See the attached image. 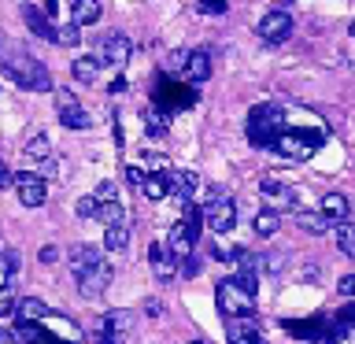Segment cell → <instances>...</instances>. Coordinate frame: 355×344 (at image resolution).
<instances>
[{
	"label": "cell",
	"mask_w": 355,
	"mask_h": 344,
	"mask_svg": "<svg viewBox=\"0 0 355 344\" xmlns=\"http://www.w3.org/2000/svg\"><path fill=\"white\" fill-rule=\"evenodd\" d=\"M0 71H4L19 89H30V93H52V74L37 55H30L22 44L8 41L0 33Z\"/></svg>",
	"instance_id": "1"
},
{
	"label": "cell",
	"mask_w": 355,
	"mask_h": 344,
	"mask_svg": "<svg viewBox=\"0 0 355 344\" xmlns=\"http://www.w3.org/2000/svg\"><path fill=\"white\" fill-rule=\"evenodd\" d=\"M288 126V111L285 104H255L248 111V141L255 144V148H274V141L285 133Z\"/></svg>",
	"instance_id": "2"
},
{
	"label": "cell",
	"mask_w": 355,
	"mask_h": 344,
	"mask_svg": "<svg viewBox=\"0 0 355 344\" xmlns=\"http://www.w3.org/2000/svg\"><path fill=\"white\" fill-rule=\"evenodd\" d=\"M322 141H326V130H304V126H285V133L274 141V155H282V160H288V163H304V160H311L318 148H322Z\"/></svg>",
	"instance_id": "3"
},
{
	"label": "cell",
	"mask_w": 355,
	"mask_h": 344,
	"mask_svg": "<svg viewBox=\"0 0 355 344\" xmlns=\"http://www.w3.org/2000/svg\"><path fill=\"white\" fill-rule=\"evenodd\" d=\"M215 304H218V311H222L226 318H252V311H255V293L241 282L237 274H233V277H226V282H218V289H215Z\"/></svg>",
	"instance_id": "4"
},
{
	"label": "cell",
	"mask_w": 355,
	"mask_h": 344,
	"mask_svg": "<svg viewBox=\"0 0 355 344\" xmlns=\"http://www.w3.org/2000/svg\"><path fill=\"white\" fill-rule=\"evenodd\" d=\"M204 226L215 233V237H222V233H230L233 226H237V204H233L230 196L215 193L204 204Z\"/></svg>",
	"instance_id": "5"
},
{
	"label": "cell",
	"mask_w": 355,
	"mask_h": 344,
	"mask_svg": "<svg viewBox=\"0 0 355 344\" xmlns=\"http://www.w3.org/2000/svg\"><path fill=\"white\" fill-rule=\"evenodd\" d=\"M96 55H100V63H107V67H126L130 55H133V41L122 30H111L96 41Z\"/></svg>",
	"instance_id": "6"
},
{
	"label": "cell",
	"mask_w": 355,
	"mask_h": 344,
	"mask_svg": "<svg viewBox=\"0 0 355 344\" xmlns=\"http://www.w3.org/2000/svg\"><path fill=\"white\" fill-rule=\"evenodd\" d=\"M55 111H60V122L67 130H89L93 126L89 111L78 104V96L71 93V89H55Z\"/></svg>",
	"instance_id": "7"
},
{
	"label": "cell",
	"mask_w": 355,
	"mask_h": 344,
	"mask_svg": "<svg viewBox=\"0 0 355 344\" xmlns=\"http://www.w3.org/2000/svg\"><path fill=\"white\" fill-rule=\"evenodd\" d=\"M255 33H259L263 41H270V44H282V41L293 37V15H288L285 8L266 11V15L259 19V26H255Z\"/></svg>",
	"instance_id": "8"
},
{
	"label": "cell",
	"mask_w": 355,
	"mask_h": 344,
	"mask_svg": "<svg viewBox=\"0 0 355 344\" xmlns=\"http://www.w3.org/2000/svg\"><path fill=\"white\" fill-rule=\"evenodd\" d=\"M15 193H19V204H22V207H41L44 200H49V185H44L41 174L19 171V174H15Z\"/></svg>",
	"instance_id": "9"
},
{
	"label": "cell",
	"mask_w": 355,
	"mask_h": 344,
	"mask_svg": "<svg viewBox=\"0 0 355 344\" xmlns=\"http://www.w3.org/2000/svg\"><path fill=\"white\" fill-rule=\"evenodd\" d=\"M111 277H115V270H111V263H96L93 270L78 274V293H82L85 300L104 296V293H107V285H111Z\"/></svg>",
	"instance_id": "10"
},
{
	"label": "cell",
	"mask_w": 355,
	"mask_h": 344,
	"mask_svg": "<svg viewBox=\"0 0 355 344\" xmlns=\"http://www.w3.org/2000/svg\"><path fill=\"white\" fill-rule=\"evenodd\" d=\"M148 259H152V270H155V277L159 282H174V274L182 270V259L171 252V244L166 241H155L152 248H148Z\"/></svg>",
	"instance_id": "11"
},
{
	"label": "cell",
	"mask_w": 355,
	"mask_h": 344,
	"mask_svg": "<svg viewBox=\"0 0 355 344\" xmlns=\"http://www.w3.org/2000/svg\"><path fill=\"white\" fill-rule=\"evenodd\" d=\"M259 193L270 200L274 211H296V189L285 185V182H277L274 174H266L263 182H259Z\"/></svg>",
	"instance_id": "12"
},
{
	"label": "cell",
	"mask_w": 355,
	"mask_h": 344,
	"mask_svg": "<svg viewBox=\"0 0 355 344\" xmlns=\"http://www.w3.org/2000/svg\"><path fill=\"white\" fill-rule=\"evenodd\" d=\"M155 100H159V108L171 115V111H182V108H193L196 104V93L193 85H174V82H163L159 93H155Z\"/></svg>",
	"instance_id": "13"
},
{
	"label": "cell",
	"mask_w": 355,
	"mask_h": 344,
	"mask_svg": "<svg viewBox=\"0 0 355 344\" xmlns=\"http://www.w3.org/2000/svg\"><path fill=\"white\" fill-rule=\"evenodd\" d=\"M182 78H185L189 85H200V82H207V78H211V55H207L204 49H193V52H189V63H185Z\"/></svg>",
	"instance_id": "14"
},
{
	"label": "cell",
	"mask_w": 355,
	"mask_h": 344,
	"mask_svg": "<svg viewBox=\"0 0 355 344\" xmlns=\"http://www.w3.org/2000/svg\"><path fill=\"white\" fill-rule=\"evenodd\" d=\"M166 244H171V252L178 255V259H185V255H193V248H196V237H193V230L185 226L182 218L171 226V233H166Z\"/></svg>",
	"instance_id": "15"
},
{
	"label": "cell",
	"mask_w": 355,
	"mask_h": 344,
	"mask_svg": "<svg viewBox=\"0 0 355 344\" xmlns=\"http://www.w3.org/2000/svg\"><path fill=\"white\" fill-rule=\"evenodd\" d=\"M96 263H104V255H100L96 244H74V248H71V270H74V277L85 274V270H93Z\"/></svg>",
	"instance_id": "16"
},
{
	"label": "cell",
	"mask_w": 355,
	"mask_h": 344,
	"mask_svg": "<svg viewBox=\"0 0 355 344\" xmlns=\"http://www.w3.org/2000/svg\"><path fill=\"white\" fill-rule=\"evenodd\" d=\"M141 193L148 196V200H163V196H171V193H174V174H171V171H152L148 178H144Z\"/></svg>",
	"instance_id": "17"
},
{
	"label": "cell",
	"mask_w": 355,
	"mask_h": 344,
	"mask_svg": "<svg viewBox=\"0 0 355 344\" xmlns=\"http://www.w3.org/2000/svg\"><path fill=\"white\" fill-rule=\"evenodd\" d=\"M22 19H26V26L37 33V37H44V41H52L55 44V26H52V19L44 15L41 8H33V4H22Z\"/></svg>",
	"instance_id": "18"
},
{
	"label": "cell",
	"mask_w": 355,
	"mask_h": 344,
	"mask_svg": "<svg viewBox=\"0 0 355 344\" xmlns=\"http://www.w3.org/2000/svg\"><path fill=\"white\" fill-rule=\"evenodd\" d=\"M52 311L44 307V300H37V296H22L19 304H15V318L19 322H44Z\"/></svg>",
	"instance_id": "19"
},
{
	"label": "cell",
	"mask_w": 355,
	"mask_h": 344,
	"mask_svg": "<svg viewBox=\"0 0 355 344\" xmlns=\"http://www.w3.org/2000/svg\"><path fill=\"white\" fill-rule=\"evenodd\" d=\"M100 0H74L71 4V22L74 26H93V22H100Z\"/></svg>",
	"instance_id": "20"
},
{
	"label": "cell",
	"mask_w": 355,
	"mask_h": 344,
	"mask_svg": "<svg viewBox=\"0 0 355 344\" xmlns=\"http://www.w3.org/2000/svg\"><path fill=\"white\" fill-rule=\"evenodd\" d=\"M318 211L326 218H333V222H344V218H348V211H352V204H348V196H344V193H326V196H322V204H318Z\"/></svg>",
	"instance_id": "21"
},
{
	"label": "cell",
	"mask_w": 355,
	"mask_h": 344,
	"mask_svg": "<svg viewBox=\"0 0 355 344\" xmlns=\"http://www.w3.org/2000/svg\"><path fill=\"white\" fill-rule=\"evenodd\" d=\"M71 74H74L82 85H93L96 74H100V55H78V60L71 63Z\"/></svg>",
	"instance_id": "22"
},
{
	"label": "cell",
	"mask_w": 355,
	"mask_h": 344,
	"mask_svg": "<svg viewBox=\"0 0 355 344\" xmlns=\"http://www.w3.org/2000/svg\"><path fill=\"white\" fill-rule=\"evenodd\" d=\"M196 189H200V174H196V171H178V174H174V193H171V196H178L182 204H189Z\"/></svg>",
	"instance_id": "23"
},
{
	"label": "cell",
	"mask_w": 355,
	"mask_h": 344,
	"mask_svg": "<svg viewBox=\"0 0 355 344\" xmlns=\"http://www.w3.org/2000/svg\"><path fill=\"white\" fill-rule=\"evenodd\" d=\"M252 230L259 233V237H274V233L282 230V211H274V207H263L259 215H255Z\"/></svg>",
	"instance_id": "24"
},
{
	"label": "cell",
	"mask_w": 355,
	"mask_h": 344,
	"mask_svg": "<svg viewBox=\"0 0 355 344\" xmlns=\"http://www.w3.org/2000/svg\"><path fill=\"white\" fill-rule=\"evenodd\" d=\"M230 344H266V341H263V333L255 329V326H248V322H241V318H233Z\"/></svg>",
	"instance_id": "25"
},
{
	"label": "cell",
	"mask_w": 355,
	"mask_h": 344,
	"mask_svg": "<svg viewBox=\"0 0 355 344\" xmlns=\"http://www.w3.org/2000/svg\"><path fill=\"white\" fill-rule=\"evenodd\" d=\"M96 222H104V230L107 226H122V222H126V207H122L119 200H107V204H100Z\"/></svg>",
	"instance_id": "26"
},
{
	"label": "cell",
	"mask_w": 355,
	"mask_h": 344,
	"mask_svg": "<svg viewBox=\"0 0 355 344\" xmlns=\"http://www.w3.org/2000/svg\"><path fill=\"white\" fill-rule=\"evenodd\" d=\"M126 244H130V226H126V222L104 230V248L107 252H126Z\"/></svg>",
	"instance_id": "27"
},
{
	"label": "cell",
	"mask_w": 355,
	"mask_h": 344,
	"mask_svg": "<svg viewBox=\"0 0 355 344\" xmlns=\"http://www.w3.org/2000/svg\"><path fill=\"white\" fill-rule=\"evenodd\" d=\"M22 152H26V160H37V163L52 160V144H49V137H44V133H33Z\"/></svg>",
	"instance_id": "28"
},
{
	"label": "cell",
	"mask_w": 355,
	"mask_h": 344,
	"mask_svg": "<svg viewBox=\"0 0 355 344\" xmlns=\"http://www.w3.org/2000/svg\"><path fill=\"white\" fill-rule=\"evenodd\" d=\"M19 270V255L11 252V248H0V293L11 285V277H15Z\"/></svg>",
	"instance_id": "29"
},
{
	"label": "cell",
	"mask_w": 355,
	"mask_h": 344,
	"mask_svg": "<svg viewBox=\"0 0 355 344\" xmlns=\"http://www.w3.org/2000/svg\"><path fill=\"white\" fill-rule=\"evenodd\" d=\"M166 122H171V115L159 108H152V111H144V130H148V137H163L166 133Z\"/></svg>",
	"instance_id": "30"
},
{
	"label": "cell",
	"mask_w": 355,
	"mask_h": 344,
	"mask_svg": "<svg viewBox=\"0 0 355 344\" xmlns=\"http://www.w3.org/2000/svg\"><path fill=\"white\" fill-rule=\"evenodd\" d=\"M333 237H337V248L348 255V259H355V226H352V222H340Z\"/></svg>",
	"instance_id": "31"
},
{
	"label": "cell",
	"mask_w": 355,
	"mask_h": 344,
	"mask_svg": "<svg viewBox=\"0 0 355 344\" xmlns=\"http://www.w3.org/2000/svg\"><path fill=\"white\" fill-rule=\"evenodd\" d=\"M329 226H333V218H326L322 211H318V215H300V230H304V233H315V237H318V233H326Z\"/></svg>",
	"instance_id": "32"
},
{
	"label": "cell",
	"mask_w": 355,
	"mask_h": 344,
	"mask_svg": "<svg viewBox=\"0 0 355 344\" xmlns=\"http://www.w3.org/2000/svg\"><path fill=\"white\" fill-rule=\"evenodd\" d=\"M122 333L111 326V318H100L96 322V329H93V344H119Z\"/></svg>",
	"instance_id": "33"
},
{
	"label": "cell",
	"mask_w": 355,
	"mask_h": 344,
	"mask_svg": "<svg viewBox=\"0 0 355 344\" xmlns=\"http://www.w3.org/2000/svg\"><path fill=\"white\" fill-rule=\"evenodd\" d=\"M82 41V26H74V22H67V26H55V44H63V49H71V44Z\"/></svg>",
	"instance_id": "34"
},
{
	"label": "cell",
	"mask_w": 355,
	"mask_h": 344,
	"mask_svg": "<svg viewBox=\"0 0 355 344\" xmlns=\"http://www.w3.org/2000/svg\"><path fill=\"white\" fill-rule=\"evenodd\" d=\"M74 211H78L82 218H96V211H100V200H96V196H82V200L74 204Z\"/></svg>",
	"instance_id": "35"
},
{
	"label": "cell",
	"mask_w": 355,
	"mask_h": 344,
	"mask_svg": "<svg viewBox=\"0 0 355 344\" xmlns=\"http://www.w3.org/2000/svg\"><path fill=\"white\" fill-rule=\"evenodd\" d=\"M200 15H226V0H196Z\"/></svg>",
	"instance_id": "36"
},
{
	"label": "cell",
	"mask_w": 355,
	"mask_h": 344,
	"mask_svg": "<svg viewBox=\"0 0 355 344\" xmlns=\"http://www.w3.org/2000/svg\"><path fill=\"white\" fill-rule=\"evenodd\" d=\"M185 63H189V49L166 55V71H178V74H182V71H185Z\"/></svg>",
	"instance_id": "37"
},
{
	"label": "cell",
	"mask_w": 355,
	"mask_h": 344,
	"mask_svg": "<svg viewBox=\"0 0 355 344\" xmlns=\"http://www.w3.org/2000/svg\"><path fill=\"white\" fill-rule=\"evenodd\" d=\"M93 196L100 200V204H107V200H119V193H115V182H100Z\"/></svg>",
	"instance_id": "38"
},
{
	"label": "cell",
	"mask_w": 355,
	"mask_h": 344,
	"mask_svg": "<svg viewBox=\"0 0 355 344\" xmlns=\"http://www.w3.org/2000/svg\"><path fill=\"white\" fill-rule=\"evenodd\" d=\"M182 274H185V277H196V274H200V259H196V252L182 259Z\"/></svg>",
	"instance_id": "39"
},
{
	"label": "cell",
	"mask_w": 355,
	"mask_h": 344,
	"mask_svg": "<svg viewBox=\"0 0 355 344\" xmlns=\"http://www.w3.org/2000/svg\"><path fill=\"white\" fill-rule=\"evenodd\" d=\"M144 178H148V174H144L141 166H126V182H130L133 189H141V185H144Z\"/></svg>",
	"instance_id": "40"
},
{
	"label": "cell",
	"mask_w": 355,
	"mask_h": 344,
	"mask_svg": "<svg viewBox=\"0 0 355 344\" xmlns=\"http://www.w3.org/2000/svg\"><path fill=\"white\" fill-rule=\"evenodd\" d=\"M144 163H148L152 171H166V155H159V152H144Z\"/></svg>",
	"instance_id": "41"
},
{
	"label": "cell",
	"mask_w": 355,
	"mask_h": 344,
	"mask_svg": "<svg viewBox=\"0 0 355 344\" xmlns=\"http://www.w3.org/2000/svg\"><path fill=\"white\" fill-rule=\"evenodd\" d=\"M37 259L41 263H55V259H60V248H55V244H44V248L37 252Z\"/></svg>",
	"instance_id": "42"
},
{
	"label": "cell",
	"mask_w": 355,
	"mask_h": 344,
	"mask_svg": "<svg viewBox=\"0 0 355 344\" xmlns=\"http://www.w3.org/2000/svg\"><path fill=\"white\" fill-rule=\"evenodd\" d=\"M15 304H19V300H11L8 293H0V318H4V315H15Z\"/></svg>",
	"instance_id": "43"
},
{
	"label": "cell",
	"mask_w": 355,
	"mask_h": 344,
	"mask_svg": "<svg viewBox=\"0 0 355 344\" xmlns=\"http://www.w3.org/2000/svg\"><path fill=\"white\" fill-rule=\"evenodd\" d=\"M0 344H22L19 329H8V326H0Z\"/></svg>",
	"instance_id": "44"
},
{
	"label": "cell",
	"mask_w": 355,
	"mask_h": 344,
	"mask_svg": "<svg viewBox=\"0 0 355 344\" xmlns=\"http://www.w3.org/2000/svg\"><path fill=\"white\" fill-rule=\"evenodd\" d=\"M337 289H340V296H355V274L340 277V282H337Z\"/></svg>",
	"instance_id": "45"
},
{
	"label": "cell",
	"mask_w": 355,
	"mask_h": 344,
	"mask_svg": "<svg viewBox=\"0 0 355 344\" xmlns=\"http://www.w3.org/2000/svg\"><path fill=\"white\" fill-rule=\"evenodd\" d=\"M8 185H15V174L8 171V163L0 160V189H8Z\"/></svg>",
	"instance_id": "46"
},
{
	"label": "cell",
	"mask_w": 355,
	"mask_h": 344,
	"mask_svg": "<svg viewBox=\"0 0 355 344\" xmlns=\"http://www.w3.org/2000/svg\"><path fill=\"white\" fill-rule=\"evenodd\" d=\"M111 93H115V96L126 93V78H115V82H111Z\"/></svg>",
	"instance_id": "47"
},
{
	"label": "cell",
	"mask_w": 355,
	"mask_h": 344,
	"mask_svg": "<svg viewBox=\"0 0 355 344\" xmlns=\"http://www.w3.org/2000/svg\"><path fill=\"white\" fill-rule=\"evenodd\" d=\"M144 311H148V315L155 318V315H159V300H148V304H144Z\"/></svg>",
	"instance_id": "48"
},
{
	"label": "cell",
	"mask_w": 355,
	"mask_h": 344,
	"mask_svg": "<svg viewBox=\"0 0 355 344\" xmlns=\"http://www.w3.org/2000/svg\"><path fill=\"white\" fill-rule=\"evenodd\" d=\"M340 318H348V322H355V304H348V307H344V311H340Z\"/></svg>",
	"instance_id": "49"
},
{
	"label": "cell",
	"mask_w": 355,
	"mask_h": 344,
	"mask_svg": "<svg viewBox=\"0 0 355 344\" xmlns=\"http://www.w3.org/2000/svg\"><path fill=\"white\" fill-rule=\"evenodd\" d=\"M189 344H204V341H196V337H193V341H189Z\"/></svg>",
	"instance_id": "50"
},
{
	"label": "cell",
	"mask_w": 355,
	"mask_h": 344,
	"mask_svg": "<svg viewBox=\"0 0 355 344\" xmlns=\"http://www.w3.org/2000/svg\"><path fill=\"white\" fill-rule=\"evenodd\" d=\"M285 4H293V0H282V8H285Z\"/></svg>",
	"instance_id": "51"
}]
</instances>
